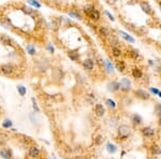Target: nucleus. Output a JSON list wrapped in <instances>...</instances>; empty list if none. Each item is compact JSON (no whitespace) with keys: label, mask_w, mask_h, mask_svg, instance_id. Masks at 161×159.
I'll use <instances>...</instances> for the list:
<instances>
[{"label":"nucleus","mask_w":161,"mask_h":159,"mask_svg":"<svg viewBox=\"0 0 161 159\" xmlns=\"http://www.w3.org/2000/svg\"><path fill=\"white\" fill-rule=\"evenodd\" d=\"M84 11H85V13L88 15V17H89L91 21L97 22V21L100 19V12L98 11V10H96L92 5H88V7H86Z\"/></svg>","instance_id":"obj_1"},{"label":"nucleus","mask_w":161,"mask_h":159,"mask_svg":"<svg viewBox=\"0 0 161 159\" xmlns=\"http://www.w3.org/2000/svg\"><path fill=\"white\" fill-rule=\"evenodd\" d=\"M117 134L120 139H127L131 134V127L128 125H120L117 129Z\"/></svg>","instance_id":"obj_2"},{"label":"nucleus","mask_w":161,"mask_h":159,"mask_svg":"<svg viewBox=\"0 0 161 159\" xmlns=\"http://www.w3.org/2000/svg\"><path fill=\"white\" fill-rule=\"evenodd\" d=\"M14 66L11 64H4L0 67V71L3 73L4 75H11L12 73L14 72Z\"/></svg>","instance_id":"obj_3"},{"label":"nucleus","mask_w":161,"mask_h":159,"mask_svg":"<svg viewBox=\"0 0 161 159\" xmlns=\"http://www.w3.org/2000/svg\"><path fill=\"white\" fill-rule=\"evenodd\" d=\"M130 86H131V82L129 81V79H126V77H124V79L120 80L119 87H120V89H121V90L128 91L129 89H130Z\"/></svg>","instance_id":"obj_4"},{"label":"nucleus","mask_w":161,"mask_h":159,"mask_svg":"<svg viewBox=\"0 0 161 159\" xmlns=\"http://www.w3.org/2000/svg\"><path fill=\"white\" fill-rule=\"evenodd\" d=\"M140 5H141L142 10L145 12L146 14H148V15H151V14H153V9H151V7H150V4L148 3V2H146V1H143V2L140 3Z\"/></svg>","instance_id":"obj_5"},{"label":"nucleus","mask_w":161,"mask_h":159,"mask_svg":"<svg viewBox=\"0 0 161 159\" xmlns=\"http://www.w3.org/2000/svg\"><path fill=\"white\" fill-rule=\"evenodd\" d=\"M106 87H108V90L110 91H117L119 89V83L116 82V81H112V82H109L108 85H106Z\"/></svg>","instance_id":"obj_6"},{"label":"nucleus","mask_w":161,"mask_h":159,"mask_svg":"<svg viewBox=\"0 0 161 159\" xmlns=\"http://www.w3.org/2000/svg\"><path fill=\"white\" fill-rule=\"evenodd\" d=\"M135 94H136V96H138L139 98L143 99V100H148V99L150 98L149 94H148L146 90H144V89H138V90L135 91Z\"/></svg>","instance_id":"obj_7"},{"label":"nucleus","mask_w":161,"mask_h":159,"mask_svg":"<svg viewBox=\"0 0 161 159\" xmlns=\"http://www.w3.org/2000/svg\"><path fill=\"white\" fill-rule=\"evenodd\" d=\"M142 133L143 136H146V138H151L155 134V130L151 127H145V128L142 129Z\"/></svg>","instance_id":"obj_8"},{"label":"nucleus","mask_w":161,"mask_h":159,"mask_svg":"<svg viewBox=\"0 0 161 159\" xmlns=\"http://www.w3.org/2000/svg\"><path fill=\"white\" fill-rule=\"evenodd\" d=\"M52 76L55 81H60V80L62 79L64 74H62V71L60 69H54L52 72Z\"/></svg>","instance_id":"obj_9"},{"label":"nucleus","mask_w":161,"mask_h":159,"mask_svg":"<svg viewBox=\"0 0 161 159\" xmlns=\"http://www.w3.org/2000/svg\"><path fill=\"white\" fill-rule=\"evenodd\" d=\"M99 32H100V34H101L103 38H109L110 36H111V30L105 26L99 27Z\"/></svg>","instance_id":"obj_10"},{"label":"nucleus","mask_w":161,"mask_h":159,"mask_svg":"<svg viewBox=\"0 0 161 159\" xmlns=\"http://www.w3.org/2000/svg\"><path fill=\"white\" fill-rule=\"evenodd\" d=\"M95 113H96V115L99 116V117L103 116L105 113V110H104V108H103V106H102V104H96V106H95Z\"/></svg>","instance_id":"obj_11"},{"label":"nucleus","mask_w":161,"mask_h":159,"mask_svg":"<svg viewBox=\"0 0 161 159\" xmlns=\"http://www.w3.org/2000/svg\"><path fill=\"white\" fill-rule=\"evenodd\" d=\"M39 155H40V149L38 148V146H31V147L29 148V156L30 157H32V158H37V157H39Z\"/></svg>","instance_id":"obj_12"},{"label":"nucleus","mask_w":161,"mask_h":159,"mask_svg":"<svg viewBox=\"0 0 161 159\" xmlns=\"http://www.w3.org/2000/svg\"><path fill=\"white\" fill-rule=\"evenodd\" d=\"M83 66H84V68L87 69V70H92L95 67V62H94V60H91V59H85V60L83 61Z\"/></svg>","instance_id":"obj_13"},{"label":"nucleus","mask_w":161,"mask_h":159,"mask_svg":"<svg viewBox=\"0 0 161 159\" xmlns=\"http://www.w3.org/2000/svg\"><path fill=\"white\" fill-rule=\"evenodd\" d=\"M130 119H131V121L134 124V125H141V124H142V117H141L140 115H138V114H133V115H131Z\"/></svg>","instance_id":"obj_14"},{"label":"nucleus","mask_w":161,"mask_h":159,"mask_svg":"<svg viewBox=\"0 0 161 159\" xmlns=\"http://www.w3.org/2000/svg\"><path fill=\"white\" fill-rule=\"evenodd\" d=\"M0 156L3 159H10L11 158V151L8 148H2V149H0Z\"/></svg>","instance_id":"obj_15"},{"label":"nucleus","mask_w":161,"mask_h":159,"mask_svg":"<svg viewBox=\"0 0 161 159\" xmlns=\"http://www.w3.org/2000/svg\"><path fill=\"white\" fill-rule=\"evenodd\" d=\"M0 24L4 27V28H10L12 26L11 21L8 19V17H1L0 19Z\"/></svg>","instance_id":"obj_16"},{"label":"nucleus","mask_w":161,"mask_h":159,"mask_svg":"<svg viewBox=\"0 0 161 159\" xmlns=\"http://www.w3.org/2000/svg\"><path fill=\"white\" fill-rule=\"evenodd\" d=\"M0 41L2 42V44H4V45H11L12 43V40L9 38V36H5V34H1Z\"/></svg>","instance_id":"obj_17"},{"label":"nucleus","mask_w":161,"mask_h":159,"mask_svg":"<svg viewBox=\"0 0 161 159\" xmlns=\"http://www.w3.org/2000/svg\"><path fill=\"white\" fill-rule=\"evenodd\" d=\"M132 75H133V77H135V79H141V77L143 76L142 70L139 68L132 69Z\"/></svg>","instance_id":"obj_18"},{"label":"nucleus","mask_w":161,"mask_h":159,"mask_svg":"<svg viewBox=\"0 0 161 159\" xmlns=\"http://www.w3.org/2000/svg\"><path fill=\"white\" fill-rule=\"evenodd\" d=\"M150 153L153 154L154 156H157V155H160L161 154V149H160V147L158 146V145H153L151 147H150Z\"/></svg>","instance_id":"obj_19"},{"label":"nucleus","mask_w":161,"mask_h":159,"mask_svg":"<svg viewBox=\"0 0 161 159\" xmlns=\"http://www.w3.org/2000/svg\"><path fill=\"white\" fill-rule=\"evenodd\" d=\"M68 56H69V58L73 61H76L79 57V54H77V52H73V51H71V52H68Z\"/></svg>","instance_id":"obj_20"},{"label":"nucleus","mask_w":161,"mask_h":159,"mask_svg":"<svg viewBox=\"0 0 161 159\" xmlns=\"http://www.w3.org/2000/svg\"><path fill=\"white\" fill-rule=\"evenodd\" d=\"M9 141V136L3 132H0V145H3Z\"/></svg>","instance_id":"obj_21"},{"label":"nucleus","mask_w":161,"mask_h":159,"mask_svg":"<svg viewBox=\"0 0 161 159\" xmlns=\"http://www.w3.org/2000/svg\"><path fill=\"white\" fill-rule=\"evenodd\" d=\"M116 69L120 72H124L126 70V64L124 61H117L116 62Z\"/></svg>","instance_id":"obj_22"},{"label":"nucleus","mask_w":161,"mask_h":159,"mask_svg":"<svg viewBox=\"0 0 161 159\" xmlns=\"http://www.w3.org/2000/svg\"><path fill=\"white\" fill-rule=\"evenodd\" d=\"M112 53H113V56L115 57H120L121 56V49L119 47H113L112 49Z\"/></svg>","instance_id":"obj_23"},{"label":"nucleus","mask_w":161,"mask_h":159,"mask_svg":"<svg viewBox=\"0 0 161 159\" xmlns=\"http://www.w3.org/2000/svg\"><path fill=\"white\" fill-rule=\"evenodd\" d=\"M106 149L109 151V153H115V151H117V147L114 145V144L108 143V145H106Z\"/></svg>","instance_id":"obj_24"},{"label":"nucleus","mask_w":161,"mask_h":159,"mask_svg":"<svg viewBox=\"0 0 161 159\" xmlns=\"http://www.w3.org/2000/svg\"><path fill=\"white\" fill-rule=\"evenodd\" d=\"M120 34H121V37L124 39H126L127 41H129V42H131V43H134V39L133 38H131L129 34H125L124 31H120Z\"/></svg>","instance_id":"obj_25"},{"label":"nucleus","mask_w":161,"mask_h":159,"mask_svg":"<svg viewBox=\"0 0 161 159\" xmlns=\"http://www.w3.org/2000/svg\"><path fill=\"white\" fill-rule=\"evenodd\" d=\"M26 51L30 54V55H34V54L36 53V49H34V46L32 45V44H28V45L26 46Z\"/></svg>","instance_id":"obj_26"},{"label":"nucleus","mask_w":161,"mask_h":159,"mask_svg":"<svg viewBox=\"0 0 161 159\" xmlns=\"http://www.w3.org/2000/svg\"><path fill=\"white\" fill-rule=\"evenodd\" d=\"M103 64H104L105 69L108 70L109 72H112L113 71V64L110 62L109 60H104V62H103Z\"/></svg>","instance_id":"obj_27"},{"label":"nucleus","mask_w":161,"mask_h":159,"mask_svg":"<svg viewBox=\"0 0 161 159\" xmlns=\"http://www.w3.org/2000/svg\"><path fill=\"white\" fill-rule=\"evenodd\" d=\"M17 91L19 93L21 96H25L26 95V87H24L23 85H18L17 86Z\"/></svg>","instance_id":"obj_28"},{"label":"nucleus","mask_w":161,"mask_h":159,"mask_svg":"<svg viewBox=\"0 0 161 159\" xmlns=\"http://www.w3.org/2000/svg\"><path fill=\"white\" fill-rule=\"evenodd\" d=\"M2 127L5 129H9L12 127V121L10 119H5L4 121H2Z\"/></svg>","instance_id":"obj_29"},{"label":"nucleus","mask_w":161,"mask_h":159,"mask_svg":"<svg viewBox=\"0 0 161 159\" xmlns=\"http://www.w3.org/2000/svg\"><path fill=\"white\" fill-rule=\"evenodd\" d=\"M106 104H108V106L111 108V109H115V108H116V103H115V101L112 100V99H108V100H106Z\"/></svg>","instance_id":"obj_30"},{"label":"nucleus","mask_w":161,"mask_h":159,"mask_svg":"<svg viewBox=\"0 0 161 159\" xmlns=\"http://www.w3.org/2000/svg\"><path fill=\"white\" fill-rule=\"evenodd\" d=\"M155 113L157 114L159 117H161V103H157L155 106Z\"/></svg>","instance_id":"obj_31"},{"label":"nucleus","mask_w":161,"mask_h":159,"mask_svg":"<svg viewBox=\"0 0 161 159\" xmlns=\"http://www.w3.org/2000/svg\"><path fill=\"white\" fill-rule=\"evenodd\" d=\"M69 15H70V16H73V17H75V19H82V16L79 15L77 12L73 11V10H71V11L69 12Z\"/></svg>","instance_id":"obj_32"},{"label":"nucleus","mask_w":161,"mask_h":159,"mask_svg":"<svg viewBox=\"0 0 161 159\" xmlns=\"http://www.w3.org/2000/svg\"><path fill=\"white\" fill-rule=\"evenodd\" d=\"M130 55H131L133 58H138V57H139V51H138V49H131V51H130Z\"/></svg>","instance_id":"obj_33"},{"label":"nucleus","mask_w":161,"mask_h":159,"mask_svg":"<svg viewBox=\"0 0 161 159\" xmlns=\"http://www.w3.org/2000/svg\"><path fill=\"white\" fill-rule=\"evenodd\" d=\"M23 11L25 12L26 14H29V15H31V14L34 13V11H32V9H31V8H28V7H24V8H23Z\"/></svg>","instance_id":"obj_34"},{"label":"nucleus","mask_w":161,"mask_h":159,"mask_svg":"<svg viewBox=\"0 0 161 159\" xmlns=\"http://www.w3.org/2000/svg\"><path fill=\"white\" fill-rule=\"evenodd\" d=\"M32 106H34V110L37 112V113H39L40 112V109H39V106H38L37 102H36V100H34V98H32Z\"/></svg>","instance_id":"obj_35"},{"label":"nucleus","mask_w":161,"mask_h":159,"mask_svg":"<svg viewBox=\"0 0 161 159\" xmlns=\"http://www.w3.org/2000/svg\"><path fill=\"white\" fill-rule=\"evenodd\" d=\"M28 3L31 4V5H34V7H36V8H40V7H41V4L39 3V2H37V1H32V0H29Z\"/></svg>","instance_id":"obj_36"},{"label":"nucleus","mask_w":161,"mask_h":159,"mask_svg":"<svg viewBox=\"0 0 161 159\" xmlns=\"http://www.w3.org/2000/svg\"><path fill=\"white\" fill-rule=\"evenodd\" d=\"M102 140H103V139H102V136H97V139H96V143L97 144H100L102 142Z\"/></svg>","instance_id":"obj_37"},{"label":"nucleus","mask_w":161,"mask_h":159,"mask_svg":"<svg viewBox=\"0 0 161 159\" xmlns=\"http://www.w3.org/2000/svg\"><path fill=\"white\" fill-rule=\"evenodd\" d=\"M47 49H49L51 53H54V51H55V49H54V47H53V45H51V43H49V44H47Z\"/></svg>","instance_id":"obj_38"},{"label":"nucleus","mask_w":161,"mask_h":159,"mask_svg":"<svg viewBox=\"0 0 161 159\" xmlns=\"http://www.w3.org/2000/svg\"><path fill=\"white\" fill-rule=\"evenodd\" d=\"M150 90L153 91V93H154V94H157V95H158V94H159V93H160V91L158 90L157 88H151V89H150Z\"/></svg>","instance_id":"obj_39"},{"label":"nucleus","mask_w":161,"mask_h":159,"mask_svg":"<svg viewBox=\"0 0 161 159\" xmlns=\"http://www.w3.org/2000/svg\"><path fill=\"white\" fill-rule=\"evenodd\" d=\"M105 13H106V14L109 15V17H110V19H112V21H114V17H113V15H111V14H110V12H109V11H106V12H105Z\"/></svg>","instance_id":"obj_40"},{"label":"nucleus","mask_w":161,"mask_h":159,"mask_svg":"<svg viewBox=\"0 0 161 159\" xmlns=\"http://www.w3.org/2000/svg\"><path fill=\"white\" fill-rule=\"evenodd\" d=\"M75 159H87L86 157H84V156H79V157H76Z\"/></svg>","instance_id":"obj_41"},{"label":"nucleus","mask_w":161,"mask_h":159,"mask_svg":"<svg viewBox=\"0 0 161 159\" xmlns=\"http://www.w3.org/2000/svg\"><path fill=\"white\" fill-rule=\"evenodd\" d=\"M158 124H159V126L161 127V117H159V121H158Z\"/></svg>","instance_id":"obj_42"},{"label":"nucleus","mask_w":161,"mask_h":159,"mask_svg":"<svg viewBox=\"0 0 161 159\" xmlns=\"http://www.w3.org/2000/svg\"><path fill=\"white\" fill-rule=\"evenodd\" d=\"M158 4H159V7L161 8V1H160V2H158Z\"/></svg>","instance_id":"obj_43"},{"label":"nucleus","mask_w":161,"mask_h":159,"mask_svg":"<svg viewBox=\"0 0 161 159\" xmlns=\"http://www.w3.org/2000/svg\"><path fill=\"white\" fill-rule=\"evenodd\" d=\"M158 95L160 96V98H161V91H160V93H159V94H158Z\"/></svg>","instance_id":"obj_44"}]
</instances>
